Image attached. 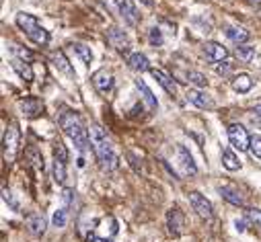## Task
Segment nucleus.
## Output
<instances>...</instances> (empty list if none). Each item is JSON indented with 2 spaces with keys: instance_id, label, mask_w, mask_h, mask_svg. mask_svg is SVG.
Listing matches in <instances>:
<instances>
[{
  "instance_id": "f257e3e1",
  "label": "nucleus",
  "mask_w": 261,
  "mask_h": 242,
  "mask_svg": "<svg viewBox=\"0 0 261 242\" xmlns=\"http://www.w3.org/2000/svg\"><path fill=\"white\" fill-rule=\"evenodd\" d=\"M88 135H90V146H93V152H95V156L99 160V164L103 166L105 170L117 168L119 158L116 154V150H113L107 134L103 132V128L97 125V123H93V125H90V130H88Z\"/></svg>"
},
{
  "instance_id": "f03ea898",
  "label": "nucleus",
  "mask_w": 261,
  "mask_h": 242,
  "mask_svg": "<svg viewBox=\"0 0 261 242\" xmlns=\"http://www.w3.org/2000/svg\"><path fill=\"white\" fill-rule=\"evenodd\" d=\"M58 125L62 128V132L76 144L78 150H87V146L90 144V135H88V130L85 128L83 117L76 111L64 109L58 115Z\"/></svg>"
},
{
  "instance_id": "7ed1b4c3",
  "label": "nucleus",
  "mask_w": 261,
  "mask_h": 242,
  "mask_svg": "<svg viewBox=\"0 0 261 242\" xmlns=\"http://www.w3.org/2000/svg\"><path fill=\"white\" fill-rule=\"evenodd\" d=\"M17 25L21 27V31L25 33V35L33 43H37V45H48L50 43V33H48V29H45L33 15H29V13H19L17 15Z\"/></svg>"
},
{
  "instance_id": "20e7f679",
  "label": "nucleus",
  "mask_w": 261,
  "mask_h": 242,
  "mask_svg": "<svg viewBox=\"0 0 261 242\" xmlns=\"http://www.w3.org/2000/svg\"><path fill=\"white\" fill-rule=\"evenodd\" d=\"M19 144H21V132L17 128V123H8V128L2 137V158L4 162H15V158L19 154Z\"/></svg>"
},
{
  "instance_id": "39448f33",
  "label": "nucleus",
  "mask_w": 261,
  "mask_h": 242,
  "mask_svg": "<svg viewBox=\"0 0 261 242\" xmlns=\"http://www.w3.org/2000/svg\"><path fill=\"white\" fill-rule=\"evenodd\" d=\"M105 2H107V6L117 10L128 27H138L140 13H138V6L134 4V0H105Z\"/></svg>"
},
{
  "instance_id": "423d86ee",
  "label": "nucleus",
  "mask_w": 261,
  "mask_h": 242,
  "mask_svg": "<svg viewBox=\"0 0 261 242\" xmlns=\"http://www.w3.org/2000/svg\"><path fill=\"white\" fill-rule=\"evenodd\" d=\"M229 140H231L232 148H236L239 152H245V150H249V146H251V137H249L247 130L241 123L229 125Z\"/></svg>"
},
{
  "instance_id": "0eeeda50",
  "label": "nucleus",
  "mask_w": 261,
  "mask_h": 242,
  "mask_svg": "<svg viewBox=\"0 0 261 242\" xmlns=\"http://www.w3.org/2000/svg\"><path fill=\"white\" fill-rule=\"evenodd\" d=\"M189 203H191V207L196 210V214L202 217V220H210V217L214 215V210H212V203L203 197V195L200 193V191H191L189 195Z\"/></svg>"
},
{
  "instance_id": "6e6552de",
  "label": "nucleus",
  "mask_w": 261,
  "mask_h": 242,
  "mask_svg": "<svg viewBox=\"0 0 261 242\" xmlns=\"http://www.w3.org/2000/svg\"><path fill=\"white\" fill-rule=\"evenodd\" d=\"M107 41H109V45H113V48H116L117 52H121V54L128 52L130 45H132L128 33L123 29H119V27H109L107 29Z\"/></svg>"
},
{
  "instance_id": "1a4fd4ad",
  "label": "nucleus",
  "mask_w": 261,
  "mask_h": 242,
  "mask_svg": "<svg viewBox=\"0 0 261 242\" xmlns=\"http://www.w3.org/2000/svg\"><path fill=\"white\" fill-rule=\"evenodd\" d=\"M183 222H185L183 212H181L177 205L171 207V210L167 212V230H169V234L179 236V234H181V230H183Z\"/></svg>"
},
{
  "instance_id": "9d476101",
  "label": "nucleus",
  "mask_w": 261,
  "mask_h": 242,
  "mask_svg": "<svg viewBox=\"0 0 261 242\" xmlns=\"http://www.w3.org/2000/svg\"><path fill=\"white\" fill-rule=\"evenodd\" d=\"M19 109L21 113L25 115V117L33 119V117H39V115L43 113V103L35 97H27V99H21L19 101Z\"/></svg>"
},
{
  "instance_id": "9b49d317",
  "label": "nucleus",
  "mask_w": 261,
  "mask_h": 242,
  "mask_svg": "<svg viewBox=\"0 0 261 242\" xmlns=\"http://www.w3.org/2000/svg\"><path fill=\"white\" fill-rule=\"evenodd\" d=\"M185 97H187V101L191 103V105H196L200 109H214V107H216L214 99L210 95H206V93H202L200 88H189Z\"/></svg>"
},
{
  "instance_id": "f8f14e48",
  "label": "nucleus",
  "mask_w": 261,
  "mask_h": 242,
  "mask_svg": "<svg viewBox=\"0 0 261 242\" xmlns=\"http://www.w3.org/2000/svg\"><path fill=\"white\" fill-rule=\"evenodd\" d=\"M50 60H52V64H54L56 68H58V70H60L62 74H66L68 78H74V68L70 66V62H68V57L64 55V52H62V50L52 52Z\"/></svg>"
},
{
  "instance_id": "ddd939ff",
  "label": "nucleus",
  "mask_w": 261,
  "mask_h": 242,
  "mask_svg": "<svg viewBox=\"0 0 261 242\" xmlns=\"http://www.w3.org/2000/svg\"><path fill=\"white\" fill-rule=\"evenodd\" d=\"M203 52H206V55L210 57L212 62H224L226 57H229V50L224 48V45L216 43V41H208L206 45H203Z\"/></svg>"
},
{
  "instance_id": "4468645a",
  "label": "nucleus",
  "mask_w": 261,
  "mask_h": 242,
  "mask_svg": "<svg viewBox=\"0 0 261 242\" xmlns=\"http://www.w3.org/2000/svg\"><path fill=\"white\" fill-rule=\"evenodd\" d=\"M93 84H95V88L99 90L101 95H107L109 90L113 88V76L107 70H99V72L93 74Z\"/></svg>"
},
{
  "instance_id": "2eb2a0df",
  "label": "nucleus",
  "mask_w": 261,
  "mask_h": 242,
  "mask_svg": "<svg viewBox=\"0 0 261 242\" xmlns=\"http://www.w3.org/2000/svg\"><path fill=\"white\" fill-rule=\"evenodd\" d=\"M152 78H154L156 82L161 84V86H163V88H165L171 97H175V95H177V84H175V80H173L171 76H169L165 70H161V68H154V70H152Z\"/></svg>"
},
{
  "instance_id": "dca6fc26",
  "label": "nucleus",
  "mask_w": 261,
  "mask_h": 242,
  "mask_svg": "<svg viewBox=\"0 0 261 242\" xmlns=\"http://www.w3.org/2000/svg\"><path fill=\"white\" fill-rule=\"evenodd\" d=\"M136 86H138V90H140V95H142V99H144V103H146V107H148V111H156V109H158V101H156V97L152 95V90L146 86L144 80L136 78Z\"/></svg>"
},
{
  "instance_id": "f3484780",
  "label": "nucleus",
  "mask_w": 261,
  "mask_h": 242,
  "mask_svg": "<svg viewBox=\"0 0 261 242\" xmlns=\"http://www.w3.org/2000/svg\"><path fill=\"white\" fill-rule=\"evenodd\" d=\"M128 66L132 68L134 72H146L150 68V62H148V57H146L144 54L136 52V54H130L128 55Z\"/></svg>"
},
{
  "instance_id": "a211bd4d",
  "label": "nucleus",
  "mask_w": 261,
  "mask_h": 242,
  "mask_svg": "<svg viewBox=\"0 0 261 242\" xmlns=\"http://www.w3.org/2000/svg\"><path fill=\"white\" fill-rule=\"evenodd\" d=\"M10 66H13V70H15L23 80H25V82H31V80H33V68L29 66V62L19 60V57H13Z\"/></svg>"
},
{
  "instance_id": "6ab92c4d",
  "label": "nucleus",
  "mask_w": 261,
  "mask_h": 242,
  "mask_svg": "<svg viewBox=\"0 0 261 242\" xmlns=\"http://www.w3.org/2000/svg\"><path fill=\"white\" fill-rule=\"evenodd\" d=\"M27 228L31 230V234H35V236H41L45 232V217L41 214H29L27 215Z\"/></svg>"
},
{
  "instance_id": "aec40b11",
  "label": "nucleus",
  "mask_w": 261,
  "mask_h": 242,
  "mask_svg": "<svg viewBox=\"0 0 261 242\" xmlns=\"http://www.w3.org/2000/svg\"><path fill=\"white\" fill-rule=\"evenodd\" d=\"M232 88L236 90V93H249V90L253 88V78L249 76V74H245V72H241V74H236L234 78H232Z\"/></svg>"
},
{
  "instance_id": "412c9836",
  "label": "nucleus",
  "mask_w": 261,
  "mask_h": 242,
  "mask_svg": "<svg viewBox=\"0 0 261 242\" xmlns=\"http://www.w3.org/2000/svg\"><path fill=\"white\" fill-rule=\"evenodd\" d=\"M177 152H179V158H181V166H183V172H187V175H196V172H198V166H196V162H194V158H191V154L187 152V148L179 146Z\"/></svg>"
},
{
  "instance_id": "4be33fe9",
  "label": "nucleus",
  "mask_w": 261,
  "mask_h": 242,
  "mask_svg": "<svg viewBox=\"0 0 261 242\" xmlns=\"http://www.w3.org/2000/svg\"><path fill=\"white\" fill-rule=\"evenodd\" d=\"M27 164L37 172V175H43V158L41 154L37 152V148L35 146H31L27 148Z\"/></svg>"
},
{
  "instance_id": "5701e85b",
  "label": "nucleus",
  "mask_w": 261,
  "mask_h": 242,
  "mask_svg": "<svg viewBox=\"0 0 261 242\" xmlns=\"http://www.w3.org/2000/svg\"><path fill=\"white\" fill-rule=\"evenodd\" d=\"M220 195H222V199H226L232 205H245V197L241 195V191L234 187H220Z\"/></svg>"
},
{
  "instance_id": "b1692460",
  "label": "nucleus",
  "mask_w": 261,
  "mask_h": 242,
  "mask_svg": "<svg viewBox=\"0 0 261 242\" xmlns=\"http://www.w3.org/2000/svg\"><path fill=\"white\" fill-rule=\"evenodd\" d=\"M226 37L241 45V43L249 41V37H251V35H249V31L243 29V27H229V29H226Z\"/></svg>"
},
{
  "instance_id": "393cba45",
  "label": "nucleus",
  "mask_w": 261,
  "mask_h": 242,
  "mask_svg": "<svg viewBox=\"0 0 261 242\" xmlns=\"http://www.w3.org/2000/svg\"><path fill=\"white\" fill-rule=\"evenodd\" d=\"M236 55V60L243 62V64H249V62H253L255 60V48H251V45H239L234 52Z\"/></svg>"
},
{
  "instance_id": "a878e982",
  "label": "nucleus",
  "mask_w": 261,
  "mask_h": 242,
  "mask_svg": "<svg viewBox=\"0 0 261 242\" xmlns=\"http://www.w3.org/2000/svg\"><path fill=\"white\" fill-rule=\"evenodd\" d=\"M222 166L226 170H239L241 162H239V158L234 156V152H231V150H224V152H222Z\"/></svg>"
},
{
  "instance_id": "bb28decb",
  "label": "nucleus",
  "mask_w": 261,
  "mask_h": 242,
  "mask_svg": "<svg viewBox=\"0 0 261 242\" xmlns=\"http://www.w3.org/2000/svg\"><path fill=\"white\" fill-rule=\"evenodd\" d=\"M72 50H74V54L78 55V57H81V62L83 64H90V62H93V52H90V48H87V45L85 43H74L72 45Z\"/></svg>"
},
{
  "instance_id": "cd10ccee",
  "label": "nucleus",
  "mask_w": 261,
  "mask_h": 242,
  "mask_svg": "<svg viewBox=\"0 0 261 242\" xmlns=\"http://www.w3.org/2000/svg\"><path fill=\"white\" fill-rule=\"evenodd\" d=\"M54 179H56V183H60V185L66 181V162L56 160V158H54Z\"/></svg>"
},
{
  "instance_id": "c85d7f7f",
  "label": "nucleus",
  "mask_w": 261,
  "mask_h": 242,
  "mask_svg": "<svg viewBox=\"0 0 261 242\" xmlns=\"http://www.w3.org/2000/svg\"><path fill=\"white\" fill-rule=\"evenodd\" d=\"M187 80L191 84H196L198 88H203V86H208V78L203 76L202 72H196V70H189L187 72Z\"/></svg>"
},
{
  "instance_id": "c756f323",
  "label": "nucleus",
  "mask_w": 261,
  "mask_h": 242,
  "mask_svg": "<svg viewBox=\"0 0 261 242\" xmlns=\"http://www.w3.org/2000/svg\"><path fill=\"white\" fill-rule=\"evenodd\" d=\"M54 158L56 160H62V162H68V150H66V146L60 140L54 142Z\"/></svg>"
},
{
  "instance_id": "7c9ffc66",
  "label": "nucleus",
  "mask_w": 261,
  "mask_h": 242,
  "mask_svg": "<svg viewBox=\"0 0 261 242\" xmlns=\"http://www.w3.org/2000/svg\"><path fill=\"white\" fill-rule=\"evenodd\" d=\"M148 41H150V45H154V48H161V45H163V33H161V29L152 27L148 31Z\"/></svg>"
},
{
  "instance_id": "2f4dec72",
  "label": "nucleus",
  "mask_w": 261,
  "mask_h": 242,
  "mask_svg": "<svg viewBox=\"0 0 261 242\" xmlns=\"http://www.w3.org/2000/svg\"><path fill=\"white\" fill-rule=\"evenodd\" d=\"M13 52L19 55V60H25V62H31L33 60V57H35V55H33V52L31 50H27V48H23V45H13Z\"/></svg>"
},
{
  "instance_id": "473e14b6",
  "label": "nucleus",
  "mask_w": 261,
  "mask_h": 242,
  "mask_svg": "<svg viewBox=\"0 0 261 242\" xmlns=\"http://www.w3.org/2000/svg\"><path fill=\"white\" fill-rule=\"evenodd\" d=\"M214 70H216V74H220V76H229L232 72V62H229V60L218 62L216 66H214Z\"/></svg>"
},
{
  "instance_id": "72a5a7b5",
  "label": "nucleus",
  "mask_w": 261,
  "mask_h": 242,
  "mask_svg": "<svg viewBox=\"0 0 261 242\" xmlns=\"http://www.w3.org/2000/svg\"><path fill=\"white\" fill-rule=\"evenodd\" d=\"M245 217L249 222H251L253 226H257V228H261V210H247V214H245Z\"/></svg>"
},
{
  "instance_id": "f704fd0d",
  "label": "nucleus",
  "mask_w": 261,
  "mask_h": 242,
  "mask_svg": "<svg viewBox=\"0 0 261 242\" xmlns=\"http://www.w3.org/2000/svg\"><path fill=\"white\" fill-rule=\"evenodd\" d=\"M66 222H68V212L66 210H58L54 214V226L56 228H64Z\"/></svg>"
},
{
  "instance_id": "c9c22d12",
  "label": "nucleus",
  "mask_w": 261,
  "mask_h": 242,
  "mask_svg": "<svg viewBox=\"0 0 261 242\" xmlns=\"http://www.w3.org/2000/svg\"><path fill=\"white\" fill-rule=\"evenodd\" d=\"M249 150H251V154L255 158L261 160V135H253L251 137V146H249Z\"/></svg>"
},
{
  "instance_id": "e433bc0d",
  "label": "nucleus",
  "mask_w": 261,
  "mask_h": 242,
  "mask_svg": "<svg viewBox=\"0 0 261 242\" xmlns=\"http://www.w3.org/2000/svg\"><path fill=\"white\" fill-rule=\"evenodd\" d=\"M2 197H4L6 203H10V207H13V210H19V203L13 199V195H10V191L6 187H2Z\"/></svg>"
},
{
  "instance_id": "4c0bfd02",
  "label": "nucleus",
  "mask_w": 261,
  "mask_h": 242,
  "mask_svg": "<svg viewBox=\"0 0 261 242\" xmlns=\"http://www.w3.org/2000/svg\"><path fill=\"white\" fill-rule=\"evenodd\" d=\"M128 158H130V164L134 166V170H136V172H140V170H142V162H138V158H136L132 152H128Z\"/></svg>"
},
{
  "instance_id": "58836bf2",
  "label": "nucleus",
  "mask_w": 261,
  "mask_h": 242,
  "mask_svg": "<svg viewBox=\"0 0 261 242\" xmlns=\"http://www.w3.org/2000/svg\"><path fill=\"white\" fill-rule=\"evenodd\" d=\"M251 4H257V6H261V0H249Z\"/></svg>"
},
{
  "instance_id": "ea45409f",
  "label": "nucleus",
  "mask_w": 261,
  "mask_h": 242,
  "mask_svg": "<svg viewBox=\"0 0 261 242\" xmlns=\"http://www.w3.org/2000/svg\"><path fill=\"white\" fill-rule=\"evenodd\" d=\"M142 2H144V4H152V0H142Z\"/></svg>"
},
{
  "instance_id": "a19ab883",
  "label": "nucleus",
  "mask_w": 261,
  "mask_h": 242,
  "mask_svg": "<svg viewBox=\"0 0 261 242\" xmlns=\"http://www.w3.org/2000/svg\"><path fill=\"white\" fill-rule=\"evenodd\" d=\"M259 17H261V6H259Z\"/></svg>"
},
{
  "instance_id": "79ce46f5",
  "label": "nucleus",
  "mask_w": 261,
  "mask_h": 242,
  "mask_svg": "<svg viewBox=\"0 0 261 242\" xmlns=\"http://www.w3.org/2000/svg\"><path fill=\"white\" fill-rule=\"evenodd\" d=\"M105 242H113V240H105Z\"/></svg>"
}]
</instances>
